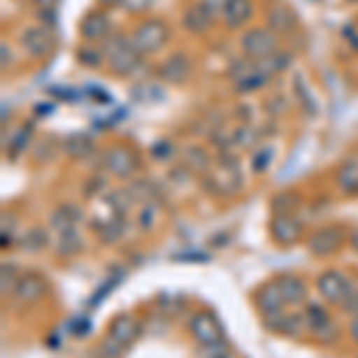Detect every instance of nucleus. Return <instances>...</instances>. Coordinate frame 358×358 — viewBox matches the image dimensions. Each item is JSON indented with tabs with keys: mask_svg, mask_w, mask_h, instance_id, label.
I'll use <instances>...</instances> for the list:
<instances>
[{
	"mask_svg": "<svg viewBox=\"0 0 358 358\" xmlns=\"http://www.w3.org/2000/svg\"><path fill=\"white\" fill-rule=\"evenodd\" d=\"M354 27L358 29V15H356V22H354Z\"/></svg>",
	"mask_w": 358,
	"mask_h": 358,
	"instance_id": "a18cd8bd",
	"label": "nucleus"
},
{
	"mask_svg": "<svg viewBox=\"0 0 358 358\" xmlns=\"http://www.w3.org/2000/svg\"><path fill=\"white\" fill-rule=\"evenodd\" d=\"M31 5L41 13H53V10L60 5V0H31Z\"/></svg>",
	"mask_w": 358,
	"mask_h": 358,
	"instance_id": "4c0bfd02",
	"label": "nucleus"
},
{
	"mask_svg": "<svg viewBox=\"0 0 358 358\" xmlns=\"http://www.w3.org/2000/svg\"><path fill=\"white\" fill-rule=\"evenodd\" d=\"M141 330H143V325L138 322V317L131 313H117L108 322V337L120 342L124 349H129V346L141 337Z\"/></svg>",
	"mask_w": 358,
	"mask_h": 358,
	"instance_id": "f3484780",
	"label": "nucleus"
},
{
	"mask_svg": "<svg viewBox=\"0 0 358 358\" xmlns=\"http://www.w3.org/2000/svg\"><path fill=\"white\" fill-rule=\"evenodd\" d=\"M349 337H351V342L358 344V313L351 317V322H349Z\"/></svg>",
	"mask_w": 358,
	"mask_h": 358,
	"instance_id": "79ce46f5",
	"label": "nucleus"
},
{
	"mask_svg": "<svg viewBox=\"0 0 358 358\" xmlns=\"http://www.w3.org/2000/svg\"><path fill=\"white\" fill-rule=\"evenodd\" d=\"M29 138H31V124H24L10 136V146H8V155L17 158L20 153H24L29 148Z\"/></svg>",
	"mask_w": 358,
	"mask_h": 358,
	"instance_id": "7c9ffc66",
	"label": "nucleus"
},
{
	"mask_svg": "<svg viewBox=\"0 0 358 358\" xmlns=\"http://www.w3.org/2000/svg\"><path fill=\"white\" fill-rule=\"evenodd\" d=\"M82 210H79L74 203H60L50 210V227L55 232H62V229H72V227H79L82 222Z\"/></svg>",
	"mask_w": 358,
	"mask_h": 358,
	"instance_id": "393cba45",
	"label": "nucleus"
},
{
	"mask_svg": "<svg viewBox=\"0 0 358 358\" xmlns=\"http://www.w3.org/2000/svg\"><path fill=\"white\" fill-rule=\"evenodd\" d=\"M17 43H20L22 53H24L29 60L41 62L45 57L53 55L57 48L55 29L50 24H29L20 31Z\"/></svg>",
	"mask_w": 358,
	"mask_h": 358,
	"instance_id": "20e7f679",
	"label": "nucleus"
},
{
	"mask_svg": "<svg viewBox=\"0 0 358 358\" xmlns=\"http://www.w3.org/2000/svg\"><path fill=\"white\" fill-rule=\"evenodd\" d=\"M0 53H3V69H8L10 67L8 62H13V50H10V43L8 41L0 43Z\"/></svg>",
	"mask_w": 358,
	"mask_h": 358,
	"instance_id": "a19ab883",
	"label": "nucleus"
},
{
	"mask_svg": "<svg viewBox=\"0 0 358 358\" xmlns=\"http://www.w3.org/2000/svg\"><path fill=\"white\" fill-rule=\"evenodd\" d=\"M306 325L308 332H313V337L322 344H332L337 339V325L332 322V315L327 313L325 306L320 303H306Z\"/></svg>",
	"mask_w": 358,
	"mask_h": 358,
	"instance_id": "ddd939ff",
	"label": "nucleus"
},
{
	"mask_svg": "<svg viewBox=\"0 0 358 358\" xmlns=\"http://www.w3.org/2000/svg\"><path fill=\"white\" fill-rule=\"evenodd\" d=\"M153 0H124L122 10H127L129 15H146L151 10Z\"/></svg>",
	"mask_w": 358,
	"mask_h": 358,
	"instance_id": "f704fd0d",
	"label": "nucleus"
},
{
	"mask_svg": "<svg viewBox=\"0 0 358 358\" xmlns=\"http://www.w3.org/2000/svg\"><path fill=\"white\" fill-rule=\"evenodd\" d=\"M344 241H349V232L342 224H322L306 236V248L313 258H330L342 251Z\"/></svg>",
	"mask_w": 358,
	"mask_h": 358,
	"instance_id": "39448f33",
	"label": "nucleus"
},
{
	"mask_svg": "<svg viewBox=\"0 0 358 358\" xmlns=\"http://www.w3.org/2000/svg\"><path fill=\"white\" fill-rule=\"evenodd\" d=\"M62 153H65L69 160H77V163L89 160L91 155L96 153L94 136L86 134V131H74V134L62 138Z\"/></svg>",
	"mask_w": 358,
	"mask_h": 358,
	"instance_id": "412c9836",
	"label": "nucleus"
},
{
	"mask_svg": "<svg viewBox=\"0 0 358 358\" xmlns=\"http://www.w3.org/2000/svg\"><path fill=\"white\" fill-rule=\"evenodd\" d=\"M349 3H358V0H349Z\"/></svg>",
	"mask_w": 358,
	"mask_h": 358,
	"instance_id": "49530a36",
	"label": "nucleus"
},
{
	"mask_svg": "<svg viewBox=\"0 0 358 358\" xmlns=\"http://www.w3.org/2000/svg\"><path fill=\"white\" fill-rule=\"evenodd\" d=\"M189 334L199 346H217L224 344V330L222 322L217 320V315L213 310H196V313L189 317L187 325Z\"/></svg>",
	"mask_w": 358,
	"mask_h": 358,
	"instance_id": "0eeeda50",
	"label": "nucleus"
},
{
	"mask_svg": "<svg viewBox=\"0 0 358 358\" xmlns=\"http://www.w3.org/2000/svg\"><path fill=\"white\" fill-rule=\"evenodd\" d=\"M69 330H72L74 337H84V334H89L91 330V322L86 320V317H77V320L69 322Z\"/></svg>",
	"mask_w": 358,
	"mask_h": 358,
	"instance_id": "e433bc0d",
	"label": "nucleus"
},
{
	"mask_svg": "<svg viewBox=\"0 0 358 358\" xmlns=\"http://www.w3.org/2000/svg\"><path fill=\"white\" fill-rule=\"evenodd\" d=\"M270 239L277 246L289 248L294 244H299L303 236V220H299L296 215H273L268 224Z\"/></svg>",
	"mask_w": 358,
	"mask_h": 358,
	"instance_id": "f8f14e48",
	"label": "nucleus"
},
{
	"mask_svg": "<svg viewBox=\"0 0 358 358\" xmlns=\"http://www.w3.org/2000/svg\"><path fill=\"white\" fill-rule=\"evenodd\" d=\"M172 151H175V148H172V143L167 141V138H160V141H155V146L151 148V155L155 160H163V158H170Z\"/></svg>",
	"mask_w": 358,
	"mask_h": 358,
	"instance_id": "c9c22d12",
	"label": "nucleus"
},
{
	"mask_svg": "<svg viewBox=\"0 0 358 358\" xmlns=\"http://www.w3.org/2000/svg\"><path fill=\"white\" fill-rule=\"evenodd\" d=\"M349 244H351V248L358 253V227H354V229H349Z\"/></svg>",
	"mask_w": 358,
	"mask_h": 358,
	"instance_id": "37998d69",
	"label": "nucleus"
},
{
	"mask_svg": "<svg viewBox=\"0 0 358 358\" xmlns=\"http://www.w3.org/2000/svg\"><path fill=\"white\" fill-rule=\"evenodd\" d=\"M17 246H20V251H24V253H41V251H45V248L50 246V234H48V229H43V227H31L24 236H20Z\"/></svg>",
	"mask_w": 358,
	"mask_h": 358,
	"instance_id": "cd10ccee",
	"label": "nucleus"
},
{
	"mask_svg": "<svg viewBox=\"0 0 358 358\" xmlns=\"http://www.w3.org/2000/svg\"><path fill=\"white\" fill-rule=\"evenodd\" d=\"M220 20L213 10H208L201 0H194L184 8L182 13V29L192 36H203V34L210 31L215 27V22Z\"/></svg>",
	"mask_w": 358,
	"mask_h": 358,
	"instance_id": "4468645a",
	"label": "nucleus"
},
{
	"mask_svg": "<svg viewBox=\"0 0 358 358\" xmlns=\"http://www.w3.org/2000/svg\"><path fill=\"white\" fill-rule=\"evenodd\" d=\"M103 57H106V69L117 79H127L134 72H138L143 62V55L136 50L131 36H127L122 31H115L110 38L101 43Z\"/></svg>",
	"mask_w": 358,
	"mask_h": 358,
	"instance_id": "f257e3e1",
	"label": "nucleus"
},
{
	"mask_svg": "<svg viewBox=\"0 0 358 358\" xmlns=\"http://www.w3.org/2000/svg\"><path fill=\"white\" fill-rule=\"evenodd\" d=\"M74 57H77V62L82 67H89V69H101L106 67V57H103V48L96 43H82L77 48V53H74Z\"/></svg>",
	"mask_w": 358,
	"mask_h": 358,
	"instance_id": "c85d7f7f",
	"label": "nucleus"
},
{
	"mask_svg": "<svg viewBox=\"0 0 358 358\" xmlns=\"http://www.w3.org/2000/svg\"><path fill=\"white\" fill-rule=\"evenodd\" d=\"M96 351H98V358H122L127 349L120 342H115L113 337H108V334H106V337L98 342Z\"/></svg>",
	"mask_w": 358,
	"mask_h": 358,
	"instance_id": "2f4dec72",
	"label": "nucleus"
},
{
	"mask_svg": "<svg viewBox=\"0 0 358 358\" xmlns=\"http://www.w3.org/2000/svg\"><path fill=\"white\" fill-rule=\"evenodd\" d=\"M253 303H256V308L263 320L285 313V308H287V303H285V299H282L280 289H277L275 280H270L258 287L256 294H253Z\"/></svg>",
	"mask_w": 358,
	"mask_h": 358,
	"instance_id": "a211bd4d",
	"label": "nucleus"
},
{
	"mask_svg": "<svg viewBox=\"0 0 358 358\" xmlns=\"http://www.w3.org/2000/svg\"><path fill=\"white\" fill-rule=\"evenodd\" d=\"M182 165L187 167L189 172H194V175H208L213 167V160H210V153L206 151V148L201 146H187L184 148V160Z\"/></svg>",
	"mask_w": 358,
	"mask_h": 358,
	"instance_id": "a878e982",
	"label": "nucleus"
},
{
	"mask_svg": "<svg viewBox=\"0 0 358 358\" xmlns=\"http://www.w3.org/2000/svg\"><path fill=\"white\" fill-rule=\"evenodd\" d=\"M334 184L344 196H358V158H346L334 172Z\"/></svg>",
	"mask_w": 358,
	"mask_h": 358,
	"instance_id": "b1692460",
	"label": "nucleus"
},
{
	"mask_svg": "<svg viewBox=\"0 0 358 358\" xmlns=\"http://www.w3.org/2000/svg\"><path fill=\"white\" fill-rule=\"evenodd\" d=\"M129 36H131V41H134L138 53L143 57H151V55H158L160 50L170 43L172 29L163 17H143Z\"/></svg>",
	"mask_w": 358,
	"mask_h": 358,
	"instance_id": "f03ea898",
	"label": "nucleus"
},
{
	"mask_svg": "<svg viewBox=\"0 0 358 358\" xmlns=\"http://www.w3.org/2000/svg\"><path fill=\"white\" fill-rule=\"evenodd\" d=\"M275 285L287 306H303L306 299H308V285H306V280L299 275L282 273L275 277Z\"/></svg>",
	"mask_w": 358,
	"mask_h": 358,
	"instance_id": "aec40b11",
	"label": "nucleus"
},
{
	"mask_svg": "<svg viewBox=\"0 0 358 358\" xmlns=\"http://www.w3.org/2000/svg\"><path fill=\"white\" fill-rule=\"evenodd\" d=\"M45 294H48V282L41 273H24L17 282L15 292H13V301L20 306H34L38 301H43Z\"/></svg>",
	"mask_w": 358,
	"mask_h": 358,
	"instance_id": "2eb2a0df",
	"label": "nucleus"
},
{
	"mask_svg": "<svg viewBox=\"0 0 358 358\" xmlns=\"http://www.w3.org/2000/svg\"><path fill=\"white\" fill-rule=\"evenodd\" d=\"M155 74L163 84L170 86H184L194 77V62L184 50H175V53L165 55L155 67Z\"/></svg>",
	"mask_w": 358,
	"mask_h": 358,
	"instance_id": "1a4fd4ad",
	"label": "nucleus"
},
{
	"mask_svg": "<svg viewBox=\"0 0 358 358\" xmlns=\"http://www.w3.org/2000/svg\"><path fill=\"white\" fill-rule=\"evenodd\" d=\"M0 292H3V296H13L17 282H20L22 275H17V268L15 265H3V270H0Z\"/></svg>",
	"mask_w": 358,
	"mask_h": 358,
	"instance_id": "473e14b6",
	"label": "nucleus"
},
{
	"mask_svg": "<svg viewBox=\"0 0 358 358\" xmlns=\"http://www.w3.org/2000/svg\"><path fill=\"white\" fill-rule=\"evenodd\" d=\"M289 65H292V53H287V50H277L273 57H268V60L258 62V67L263 69V74L268 79H273L275 74L287 72V69H289Z\"/></svg>",
	"mask_w": 358,
	"mask_h": 358,
	"instance_id": "c756f323",
	"label": "nucleus"
},
{
	"mask_svg": "<svg viewBox=\"0 0 358 358\" xmlns=\"http://www.w3.org/2000/svg\"><path fill=\"white\" fill-rule=\"evenodd\" d=\"M303 199L296 192H280L270 199V213L273 215H296V210L301 208Z\"/></svg>",
	"mask_w": 358,
	"mask_h": 358,
	"instance_id": "bb28decb",
	"label": "nucleus"
},
{
	"mask_svg": "<svg viewBox=\"0 0 358 358\" xmlns=\"http://www.w3.org/2000/svg\"><path fill=\"white\" fill-rule=\"evenodd\" d=\"M263 325L268 327L273 334H282V337H296V334L308 330L303 313H280L275 317L263 320Z\"/></svg>",
	"mask_w": 358,
	"mask_h": 358,
	"instance_id": "4be33fe9",
	"label": "nucleus"
},
{
	"mask_svg": "<svg viewBox=\"0 0 358 358\" xmlns=\"http://www.w3.org/2000/svg\"><path fill=\"white\" fill-rule=\"evenodd\" d=\"M122 3H124V0H96V5H98V8L108 10V13H110V10L122 8Z\"/></svg>",
	"mask_w": 358,
	"mask_h": 358,
	"instance_id": "ea45409f",
	"label": "nucleus"
},
{
	"mask_svg": "<svg viewBox=\"0 0 358 358\" xmlns=\"http://www.w3.org/2000/svg\"><path fill=\"white\" fill-rule=\"evenodd\" d=\"M101 167L117 179H129L138 170V153L129 143H115L101 153Z\"/></svg>",
	"mask_w": 358,
	"mask_h": 358,
	"instance_id": "423d86ee",
	"label": "nucleus"
},
{
	"mask_svg": "<svg viewBox=\"0 0 358 358\" xmlns=\"http://www.w3.org/2000/svg\"><path fill=\"white\" fill-rule=\"evenodd\" d=\"M201 3H203L208 10H213V13L220 17V15H222V10H224V5H227L229 0H201Z\"/></svg>",
	"mask_w": 358,
	"mask_h": 358,
	"instance_id": "58836bf2",
	"label": "nucleus"
},
{
	"mask_svg": "<svg viewBox=\"0 0 358 358\" xmlns=\"http://www.w3.org/2000/svg\"><path fill=\"white\" fill-rule=\"evenodd\" d=\"M317 294L322 296V301L327 303H334V306H342L344 299L349 296L351 289H354V285L349 282V277H346L342 270H322L320 275H317Z\"/></svg>",
	"mask_w": 358,
	"mask_h": 358,
	"instance_id": "9b49d317",
	"label": "nucleus"
},
{
	"mask_svg": "<svg viewBox=\"0 0 358 358\" xmlns=\"http://www.w3.org/2000/svg\"><path fill=\"white\" fill-rule=\"evenodd\" d=\"M155 213H158V208L151 201H146L141 208V213H138V224H141V229H151L155 224Z\"/></svg>",
	"mask_w": 358,
	"mask_h": 358,
	"instance_id": "72a5a7b5",
	"label": "nucleus"
},
{
	"mask_svg": "<svg viewBox=\"0 0 358 358\" xmlns=\"http://www.w3.org/2000/svg\"><path fill=\"white\" fill-rule=\"evenodd\" d=\"M253 15H256V0H229L220 15V22L227 31H244Z\"/></svg>",
	"mask_w": 358,
	"mask_h": 358,
	"instance_id": "dca6fc26",
	"label": "nucleus"
},
{
	"mask_svg": "<svg viewBox=\"0 0 358 358\" xmlns=\"http://www.w3.org/2000/svg\"><path fill=\"white\" fill-rule=\"evenodd\" d=\"M239 50L246 60L251 62H263L268 57H273L280 48V36L275 31H270L268 27H248L241 31L239 36Z\"/></svg>",
	"mask_w": 358,
	"mask_h": 358,
	"instance_id": "7ed1b4c3",
	"label": "nucleus"
},
{
	"mask_svg": "<svg viewBox=\"0 0 358 358\" xmlns=\"http://www.w3.org/2000/svg\"><path fill=\"white\" fill-rule=\"evenodd\" d=\"M77 34H79V38H82V43L101 45L106 38H110L115 34L110 13L103 8H94V10H89V13H84L77 24Z\"/></svg>",
	"mask_w": 358,
	"mask_h": 358,
	"instance_id": "6e6552de",
	"label": "nucleus"
},
{
	"mask_svg": "<svg viewBox=\"0 0 358 358\" xmlns=\"http://www.w3.org/2000/svg\"><path fill=\"white\" fill-rule=\"evenodd\" d=\"M53 248L60 258H74L84 251V236L79 234L77 227L72 229H62V232H55V241Z\"/></svg>",
	"mask_w": 358,
	"mask_h": 358,
	"instance_id": "5701e85b",
	"label": "nucleus"
},
{
	"mask_svg": "<svg viewBox=\"0 0 358 358\" xmlns=\"http://www.w3.org/2000/svg\"><path fill=\"white\" fill-rule=\"evenodd\" d=\"M206 179H208V184L213 187V192L220 194V196H234L241 189L239 165H236V163H227V160L220 163V167H217L215 175H210V172H208Z\"/></svg>",
	"mask_w": 358,
	"mask_h": 358,
	"instance_id": "6ab92c4d",
	"label": "nucleus"
},
{
	"mask_svg": "<svg viewBox=\"0 0 358 358\" xmlns=\"http://www.w3.org/2000/svg\"><path fill=\"white\" fill-rule=\"evenodd\" d=\"M210 358H234L229 351H224V344H217L215 346V356H210Z\"/></svg>",
	"mask_w": 358,
	"mask_h": 358,
	"instance_id": "c03bdc74",
	"label": "nucleus"
},
{
	"mask_svg": "<svg viewBox=\"0 0 358 358\" xmlns=\"http://www.w3.org/2000/svg\"><path fill=\"white\" fill-rule=\"evenodd\" d=\"M263 17H265V27H268L270 31H275L280 38L292 36V34H296L299 27H301V20H299L296 10H294L289 3H282V0L270 3L268 8H265Z\"/></svg>",
	"mask_w": 358,
	"mask_h": 358,
	"instance_id": "9d476101",
	"label": "nucleus"
}]
</instances>
